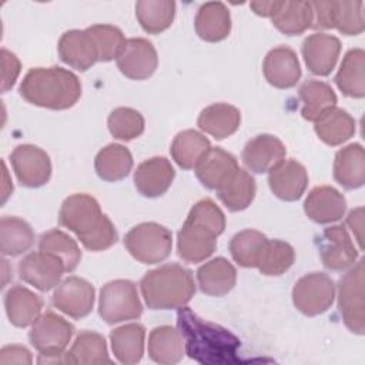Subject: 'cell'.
Returning <instances> with one entry per match:
<instances>
[{
    "instance_id": "29",
    "label": "cell",
    "mask_w": 365,
    "mask_h": 365,
    "mask_svg": "<svg viewBox=\"0 0 365 365\" xmlns=\"http://www.w3.org/2000/svg\"><path fill=\"white\" fill-rule=\"evenodd\" d=\"M197 124L204 133L217 140H224L238 130L241 124V113L231 104L215 103L200 113Z\"/></svg>"
},
{
    "instance_id": "27",
    "label": "cell",
    "mask_w": 365,
    "mask_h": 365,
    "mask_svg": "<svg viewBox=\"0 0 365 365\" xmlns=\"http://www.w3.org/2000/svg\"><path fill=\"white\" fill-rule=\"evenodd\" d=\"M194 27L200 38L210 43L221 41L231 31L230 10L221 1L204 3L197 11Z\"/></svg>"
},
{
    "instance_id": "32",
    "label": "cell",
    "mask_w": 365,
    "mask_h": 365,
    "mask_svg": "<svg viewBox=\"0 0 365 365\" xmlns=\"http://www.w3.org/2000/svg\"><path fill=\"white\" fill-rule=\"evenodd\" d=\"M133 168V155L130 150L121 144H108L101 148L94 158V170L97 175L108 182L125 178Z\"/></svg>"
},
{
    "instance_id": "51",
    "label": "cell",
    "mask_w": 365,
    "mask_h": 365,
    "mask_svg": "<svg viewBox=\"0 0 365 365\" xmlns=\"http://www.w3.org/2000/svg\"><path fill=\"white\" fill-rule=\"evenodd\" d=\"M346 225L354 232L358 241L359 250H364V208L362 207H356L348 214Z\"/></svg>"
},
{
    "instance_id": "44",
    "label": "cell",
    "mask_w": 365,
    "mask_h": 365,
    "mask_svg": "<svg viewBox=\"0 0 365 365\" xmlns=\"http://www.w3.org/2000/svg\"><path fill=\"white\" fill-rule=\"evenodd\" d=\"M111 135L121 141H130L140 137L144 133V117L134 108L117 107L107 120Z\"/></svg>"
},
{
    "instance_id": "48",
    "label": "cell",
    "mask_w": 365,
    "mask_h": 365,
    "mask_svg": "<svg viewBox=\"0 0 365 365\" xmlns=\"http://www.w3.org/2000/svg\"><path fill=\"white\" fill-rule=\"evenodd\" d=\"M20 60L16 57L14 53L6 50V48H1V91L6 93L9 91L19 74H20Z\"/></svg>"
},
{
    "instance_id": "17",
    "label": "cell",
    "mask_w": 365,
    "mask_h": 365,
    "mask_svg": "<svg viewBox=\"0 0 365 365\" xmlns=\"http://www.w3.org/2000/svg\"><path fill=\"white\" fill-rule=\"evenodd\" d=\"M341 41L327 33L308 36L302 43V56L308 70L315 76H328L339 57Z\"/></svg>"
},
{
    "instance_id": "50",
    "label": "cell",
    "mask_w": 365,
    "mask_h": 365,
    "mask_svg": "<svg viewBox=\"0 0 365 365\" xmlns=\"http://www.w3.org/2000/svg\"><path fill=\"white\" fill-rule=\"evenodd\" d=\"M31 352L23 345H7L0 351V364H31Z\"/></svg>"
},
{
    "instance_id": "14",
    "label": "cell",
    "mask_w": 365,
    "mask_h": 365,
    "mask_svg": "<svg viewBox=\"0 0 365 365\" xmlns=\"http://www.w3.org/2000/svg\"><path fill=\"white\" fill-rule=\"evenodd\" d=\"M53 305L66 315L80 319L87 317L94 305V287L80 277H68L53 292Z\"/></svg>"
},
{
    "instance_id": "47",
    "label": "cell",
    "mask_w": 365,
    "mask_h": 365,
    "mask_svg": "<svg viewBox=\"0 0 365 365\" xmlns=\"http://www.w3.org/2000/svg\"><path fill=\"white\" fill-rule=\"evenodd\" d=\"M188 221L198 222L201 225L208 227L217 235L224 232L225 228V215L221 208L210 198L201 200L192 205L187 215Z\"/></svg>"
},
{
    "instance_id": "43",
    "label": "cell",
    "mask_w": 365,
    "mask_h": 365,
    "mask_svg": "<svg viewBox=\"0 0 365 365\" xmlns=\"http://www.w3.org/2000/svg\"><path fill=\"white\" fill-rule=\"evenodd\" d=\"M294 261L295 251L288 242L281 240H268L261 252L257 268L264 275L277 277L288 271Z\"/></svg>"
},
{
    "instance_id": "36",
    "label": "cell",
    "mask_w": 365,
    "mask_h": 365,
    "mask_svg": "<svg viewBox=\"0 0 365 365\" xmlns=\"http://www.w3.org/2000/svg\"><path fill=\"white\" fill-rule=\"evenodd\" d=\"M210 148L211 143L204 134L195 130H184L174 137L170 153L181 168L192 170Z\"/></svg>"
},
{
    "instance_id": "25",
    "label": "cell",
    "mask_w": 365,
    "mask_h": 365,
    "mask_svg": "<svg viewBox=\"0 0 365 365\" xmlns=\"http://www.w3.org/2000/svg\"><path fill=\"white\" fill-rule=\"evenodd\" d=\"M334 178L346 190H355L365 182V153L359 143L348 144L335 154Z\"/></svg>"
},
{
    "instance_id": "3",
    "label": "cell",
    "mask_w": 365,
    "mask_h": 365,
    "mask_svg": "<svg viewBox=\"0 0 365 365\" xmlns=\"http://www.w3.org/2000/svg\"><path fill=\"white\" fill-rule=\"evenodd\" d=\"M140 288L150 309H180L195 294L192 272L180 264H164L145 272Z\"/></svg>"
},
{
    "instance_id": "37",
    "label": "cell",
    "mask_w": 365,
    "mask_h": 365,
    "mask_svg": "<svg viewBox=\"0 0 365 365\" xmlns=\"http://www.w3.org/2000/svg\"><path fill=\"white\" fill-rule=\"evenodd\" d=\"M0 244L4 255L17 257L31 248L34 231L24 220L6 215L0 221Z\"/></svg>"
},
{
    "instance_id": "39",
    "label": "cell",
    "mask_w": 365,
    "mask_h": 365,
    "mask_svg": "<svg viewBox=\"0 0 365 365\" xmlns=\"http://www.w3.org/2000/svg\"><path fill=\"white\" fill-rule=\"evenodd\" d=\"M302 101L301 114L305 120L314 121L322 111L336 106V94L332 87L319 80H307L298 90Z\"/></svg>"
},
{
    "instance_id": "35",
    "label": "cell",
    "mask_w": 365,
    "mask_h": 365,
    "mask_svg": "<svg viewBox=\"0 0 365 365\" xmlns=\"http://www.w3.org/2000/svg\"><path fill=\"white\" fill-rule=\"evenodd\" d=\"M67 355V364H80V365H100L111 364L108 356L107 344L101 334L94 331H81Z\"/></svg>"
},
{
    "instance_id": "7",
    "label": "cell",
    "mask_w": 365,
    "mask_h": 365,
    "mask_svg": "<svg viewBox=\"0 0 365 365\" xmlns=\"http://www.w3.org/2000/svg\"><path fill=\"white\" fill-rule=\"evenodd\" d=\"M364 259H359L339 279L338 284V308L345 327L362 335L365 331V304H364Z\"/></svg>"
},
{
    "instance_id": "40",
    "label": "cell",
    "mask_w": 365,
    "mask_h": 365,
    "mask_svg": "<svg viewBox=\"0 0 365 365\" xmlns=\"http://www.w3.org/2000/svg\"><path fill=\"white\" fill-rule=\"evenodd\" d=\"M272 24L287 36H298L311 29L312 10L309 1H282L281 9L271 17Z\"/></svg>"
},
{
    "instance_id": "13",
    "label": "cell",
    "mask_w": 365,
    "mask_h": 365,
    "mask_svg": "<svg viewBox=\"0 0 365 365\" xmlns=\"http://www.w3.org/2000/svg\"><path fill=\"white\" fill-rule=\"evenodd\" d=\"M318 248L322 264L331 271H345L358 259V250L344 225L325 228L319 237Z\"/></svg>"
},
{
    "instance_id": "15",
    "label": "cell",
    "mask_w": 365,
    "mask_h": 365,
    "mask_svg": "<svg viewBox=\"0 0 365 365\" xmlns=\"http://www.w3.org/2000/svg\"><path fill=\"white\" fill-rule=\"evenodd\" d=\"M217 234L205 225L185 220L177 234V251L182 261L197 264L205 261L217 248Z\"/></svg>"
},
{
    "instance_id": "19",
    "label": "cell",
    "mask_w": 365,
    "mask_h": 365,
    "mask_svg": "<svg viewBox=\"0 0 365 365\" xmlns=\"http://www.w3.org/2000/svg\"><path fill=\"white\" fill-rule=\"evenodd\" d=\"M265 80L277 88H291L301 78V67L297 53L288 46L269 50L262 63Z\"/></svg>"
},
{
    "instance_id": "1",
    "label": "cell",
    "mask_w": 365,
    "mask_h": 365,
    "mask_svg": "<svg viewBox=\"0 0 365 365\" xmlns=\"http://www.w3.org/2000/svg\"><path fill=\"white\" fill-rule=\"evenodd\" d=\"M58 222L73 231L88 251H104L113 247L118 238L111 220L101 212L98 201L88 194L67 197L61 204Z\"/></svg>"
},
{
    "instance_id": "34",
    "label": "cell",
    "mask_w": 365,
    "mask_h": 365,
    "mask_svg": "<svg viewBox=\"0 0 365 365\" xmlns=\"http://www.w3.org/2000/svg\"><path fill=\"white\" fill-rule=\"evenodd\" d=\"M257 191L255 180L242 168H237L235 173L217 190L218 198L230 211H242L254 200Z\"/></svg>"
},
{
    "instance_id": "52",
    "label": "cell",
    "mask_w": 365,
    "mask_h": 365,
    "mask_svg": "<svg viewBox=\"0 0 365 365\" xmlns=\"http://www.w3.org/2000/svg\"><path fill=\"white\" fill-rule=\"evenodd\" d=\"M282 6V1H251L252 11L262 17H272Z\"/></svg>"
},
{
    "instance_id": "12",
    "label": "cell",
    "mask_w": 365,
    "mask_h": 365,
    "mask_svg": "<svg viewBox=\"0 0 365 365\" xmlns=\"http://www.w3.org/2000/svg\"><path fill=\"white\" fill-rule=\"evenodd\" d=\"M118 70L131 80L151 77L158 66L157 50L151 41L141 37L127 38L115 58Z\"/></svg>"
},
{
    "instance_id": "18",
    "label": "cell",
    "mask_w": 365,
    "mask_h": 365,
    "mask_svg": "<svg viewBox=\"0 0 365 365\" xmlns=\"http://www.w3.org/2000/svg\"><path fill=\"white\" fill-rule=\"evenodd\" d=\"M57 48L61 61L78 71H86L98 61L97 46L87 29L66 31Z\"/></svg>"
},
{
    "instance_id": "9",
    "label": "cell",
    "mask_w": 365,
    "mask_h": 365,
    "mask_svg": "<svg viewBox=\"0 0 365 365\" xmlns=\"http://www.w3.org/2000/svg\"><path fill=\"white\" fill-rule=\"evenodd\" d=\"M74 327L53 311H46L33 324L29 339L40 355H61L71 341Z\"/></svg>"
},
{
    "instance_id": "26",
    "label": "cell",
    "mask_w": 365,
    "mask_h": 365,
    "mask_svg": "<svg viewBox=\"0 0 365 365\" xmlns=\"http://www.w3.org/2000/svg\"><path fill=\"white\" fill-rule=\"evenodd\" d=\"M200 289L210 297H222L228 294L237 282L234 265L224 257H217L197 269Z\"/></svg>"
},
{
    "instance_id": "11",
    "label": "cell",
    "mask_w": 365,
    "mask_h": 365,
    "mask_svg": "<svg viewBox=\"0 0 365 365\" xmlns=\"http://www.w3.org/2000/svg\"><path fill=\"white\" fill-rule=\"evenodd\" d=\"M63 272H66L63 261L44 251L30 252L19 262L20 278L43 292L57 287Z\"/></svg>"
},
{
    "instance_id": "49",
    "label": "cell",
    "mask_w": 365,
    "mask_h": 365,
    "mask_svg": "<svg viewBox=\"0 0 365 365\" xmlns=\"http://www.w3.org/2000/svg\"><path fill=\"white\" fill-rule=\"evenodd\" d=\"M312 10L311 29H334V1H309Z\"/></svg>"
},
{
    "instance_id": "30",
    "label": "cell",
    "mask_w": 365,
    "mask_h": 365,
    "mask_svg": "<svg viewBox=\"0 0 365 365\" xmlns=\"http://www.w3.org/2000/svg\"><path fill=\"white\" fill-rule=\"evenodd\" d=\"M145 328L138 324H127L111 331L110 342L114 356L124 365L137 364L144 354Z\"/></svg>"
},
{
    "instance_id": "10",
    "label": "cell",
    "mask_w": 365,
    "mask_h": 365,
    "mask_svg": "<svg viewBox=\"0 0 365 365\" xmlns=\"http://www.w3.org/2000/svg\"><path fill=\"white\" fill-rule=\"evenodd\" d=\"M10 161L14 174L23 187H41L47 184L51 177L50 157L37 145H17L10 154Z\"/></svg>"
},
{
    "instance_id": "20",
    "label": "cell",
    "mask_w": 365,
    "mask_h": 365,
    "mask_svg": "<svg viewBox=\"0 0 365 365\" xmlns=\"http://www.w3.org/2000/svg\"><path fill=\"white\" fill-rule=\"evenodd\" d=\"M284 143L272 134H259L251 138L242 150V163L257 174L268 173L278 163L285 160Z\"/></svg>"
},
{
    "instance_id": "4",
    "label": "cell",
    "mask_w": 365,
    "mask_h": 365,
    "mask_svg": "<svg viewBox=\"0 0 365 365\" xmlns=\"http://www.w3.org/2000/svg\"><path fill=\"white\" fill-rule=\"evenodd\" d=\"M178 327L185 338L187 352L191 358L205 354H235L240 341L227 329L204 322L188 308L178 311Z\"/></svg>"
},
{
    "instance_id": "41",
    "label": "cell",
    "mask_w": 365,
    "mask_h": 365,
    "mask_svg": "<svg viewBox=\"0 0 365 365\" xmlns=\"http://www.w3.org/2000/svg\"><path fill=\"white\" fill-rule=\"evenodd\" d=\"M268 238L257 230H244L237 232L230 241L232 259L244 268H257L261 252Z\"/></svg>"
},
{
    "instance_id": "23",
    "label": "cell",
    "mask_w": 365,
    "mask_h": 365,
    "mask_svg": "<svg viewBox=\"0 0 365 365\" xmlns=\"http://www.w3.org/2000/svg\"><path fill=\"white\" fill-rule=\"evenodd\" d=\"M238 168L237 158L220 148L211 147L195 165V175L208 190H218Z\"/></svg>"
},
{
    "instance_id": "33",
    "label": "cell",
    "mask_w": 365,
    "mask_h": 365,
    "mask_svg": "<svg viewBox=\"0 0 365 365\" xmlns=\"http://www.w3.org/2000/svg\"><path fill=\"white\" fill-rule=\"evenodd\" d=\"M365 53L362 48H351L342 58L339 70L335 76V84L344 96L362 98L365 96L364 84Z\"/></svg>"
},
{
    "instance_id": "21",
    "label": "cell",
    "mask_w": 365,
    "mask_h": 365,
    "mask_svg": "<svg viewBox=\"0 0 365 365\" xmlns=\"http://www.w3.org/2000/svg\"><path fill=\"white\" fill-rule=\"evenodd\" d=\"M174 177L175 171L165 157H153L137 165L134 185L141 195L155 198L167 192Z\"/></svg>"
},
{
    "instance_id": "31",
    "label": "cell",
    "mask_w": 365,
    "mask_h": 365,
    "mask_svg": "<svg viewBox=\"0 0 365 365\" xmlns=\"http://www.w3.org/2000/svg\"><path fill=\"white\" fill-rule=\"evenodd\" d=\"M184 339L180 331L171 325L154 328L148 336V356L164 365H173L182 359Z\"/></svg>"
},
{
    "instance_id": "6",
    "label": "cell",
    "mask_w": 365,
    "mask_h": 365,
    "mask_svg": "<svg viewBox=\"0 0 365 365\" xmlns=\"http://www.w3.org/2000/svg\"><path fill=\"white\" fill-rule=\"evenodd\" d=\"M98 314L110 325L140 318L143 304L135 284L128 279L107 282L100 291Z\"/></svg>"
},
{
    "instance_id": "2",
    "label": "cell",
    "mask_w": 365,
    "mask_h": 365,
    "mask_svg": "<svg viewBox=\"0 0 365 365\" xmlns=\"http://www.w3.org/2000/svg\"><path fill=\"white\" fill-rule=\"evenodd\" d=\"M20 96L30 104L50 110L73 107L81 96L78 77L61 67L31 68L20 84Z\"/></svg>"
},
{
    "instance_id": "53",
    "label": "cell",
    "mask_w": 365,
    "mask_h": 365,
    "mask_svg": "<svg viewBox=\"0 0 365 365\" xmlns=\"http://www.w3.org/2000/svg\"><path fill=\"white\" fill-rule=\"evenodd\" d=\"M3 175H4V184H3V198H1V202L4 204L7 197L10 195V192H13V184H11V181L7 180L9 174H7V168H6L4 161H3Z\"/></svg>"
},
{
    "instance_id": "45",
    "label": "cell",
    "mask_w": 365,
    "mask_h": 365,
    "mask_svg": "<svg viewBox=\"0 0 365 365\" xmlns=\"http://www.w3.org/2000/svg\"><path fill=\"white\" fill-rule=\"evenodd\" d=\"M98 51V61H111L120 54L125 38L123 31L111 24H93L87 27Z\"/></svg>"
},
{
    "instance_id": "42",
    "label": "cell",
    "mask_w": 365,
    "mask_h": 365,
    "mask_svg": "<svg viewBox=\"0 0 365 365\" xmlns=\"http://www.w3.org/2000/svg\"><path fill=\"white\" fill-rule=\"evenodd\" d=\"M38 248L40 251L58 257L64 264L66 272H73L81 259V251L77 242L68 234L57 228L41 234Z\"/></svg>"
},
{
    "instance_id": "38",
    "label": "cell",
    "mask_w": 365,
    "mask_h": 365,
    "mask_svg": "<svg viewBox=\"0 0 365 365\" xmlns=\"http://www.w3.org/2000/svg\"><path fill=\"white\" fill-rule=\"evenodd\" d=\"M175 16V3L170 0H141L135 4V17L148 34L167 30Z\"/></svg>"
},
{
    "instance_id": "22",
    "label": "cell",
    "mask_w": 365,
    "mask_h": 365,
    "mask_svg": "<svg viewBox=\"0 0 365 365\" xmlns=\"http://www.w3.org/2000/svg\"><path fill=\"white\" fill-rule=\"evenodd\" d=\"M346 210L345 197L331 185H318L309 191L304 201V211L317 224L339 221Z\"/></svg>"
},
{
    "instance_id": "5",
    "label": "cell",
    "mask_w": 365,
    "mask_h": 365,
    "mask_svg": "<svg viewBox=\"0 0 365 365\" xmlns=\"http://www.w3.org/2000/svg\"><path fill=\"white\" fill-rule=\"evenodd\" d=\"M124 247L137 261L158 264L171 254L173 234L157 222H141L125 234Z\"/></svg>"
},
{
    "instance_id": "46",
    "label": "cell",
    "mask_w": 365,
    "mask_h": 365,
    "mask_svg": "<svg viewBox=\"0 0 365 365\" xmlns=\"http://www.w3.org/2000/svg\"><path fill=\"white\" fill-rule=\"evenodd\" d=\"M364 1H334V29L345 36L364 31Z\"/></svg>"
},
{
    "instance_id": "8",
    "label": "cell",
    "mask_w": 365,
    "mask_h": 365,
    "mask_svg": "<svg viewBox=\"0 0 365 365\" xmlns=\"http://www.w3.org/2000/svg\"><path fill=\"white\" fill-rule=\"evenodd\" d=\"M335 298V284L324 272H309L301 277L292 288L295 308L307 317H315L331 308Z\"/></svg>"
},
{
    "instance_id": "28",
    "label": "cell",
    "mask_w": 365,
    "mask_h": 365,
    "mask_svg": "<svg viewBox=\"0 0 365 365\" xmlns=\"http://www.w3.org/2000/svg\"><path fill=\"white\" fill-rule=\"evenodd\" d=\"M355 120L336 106L327 108L314 120V130L319 140L328 145H339L355 134Z\"/></svg>"
},
{
    "instance_id": "24",
    "label": "cell",
    "mask_w": 365,
    "mask_h": 365,
    "mask_svg": "<svg viewBox=\"0 0 365 365\" xmlns=\"http://www.w3.org/2000/svg\"><path fill=\"white\" fill-rule=\"evenodd\" d=\"M4 307L9 321L17 328H26L41 315L43 299L29 288L14 285L6 292Z\"/></svg>"
},
{
    "instance_id": "16",
    "label": "cell",
    "mask_w": 365,
    "mask_h": 365,
    "mask_svg": "<svg viewBox=\"0 0 365 365\" xmlns=\"http://www.w3.org/2000/svg\"><path fill=\"white\" fill-rule=\"evenodd\" d=\"M268 185L282 201H297L308 185V173L297 160H282L268 171Z\"/></svg>"
}]
</instances>
